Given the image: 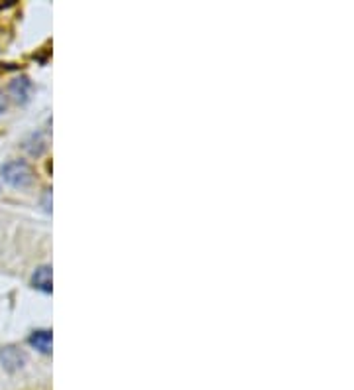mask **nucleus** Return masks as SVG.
<instances>
[{"instance_id":"39448f33","label":"nucleus","mask_w":354,"mask_h":390,"mask_svg":"<svg viewBox=\"0 0 354 390\" xmlns=\"http://www.w3.org/2000/svg\"><path fill=\"white\" fill-rule=\"evenodd\" d=\"M28 343H30L34 349H38L40 353L48 355V353H51V331L48 330L34 331V333L30 335Z\"/></svg>"},{"instance_id":"6e6552de","label":"nucleus","mask_w":354,"mask_h":390,"mask_svg":"<svg viewBox=\"0 0 354 390\" xmlns=\"http://www.w3.org/2000/svg\"><path fill=\"white\" fill-rule=\"evenodd\" d=\"M6 109H9V97L0 91V115H2Z\"/></svg>"},{"instance_id":"423d86ee","label":"nucleus","mask_w":354,"mask_h":390,"mask_svg":"<svg viewBox=\"0 0 354 390\" xmlns=\"http://www.w3.org/2000/svg\"><path fill=\"white\" fill-rule=\"evenodd\" d=\"M24 146L30 156H36V158H38V156H42V154L45 152V148H48V140H45L40 132H34V135L26 140Z\"/></svg>"},{"instance_id":"7ed1b4c3","label":"nucleus","mask_w":354,"mask_h":390,"mask_svg":"<svg viewBox=\"0 0 354 390\" xmlns=\"http://www.w3.org/2000/svg\"><path fill=\"white\" fill-rule=\"evenodd\" d=\"M30 93H32V83H30V79L28 77H16L12 83H10V95H12V99L20 105H26V102L30 101Z\"/></svg>"},{"instance_id":"0eeeda50","label":"nucleus","mask_w":354,"mask_h":390,"mask_svg":"<svg viewBox=\"0 0 354 390\" xmlns=\"http://www.w3.org/2000/svg\"><path fill=\"white\" fill-rule=\"evenodd\" d=\"M42 205H43V209H45V211L48 213L51 211V189H45V191H43Z\"/></svg>"},{"instance_id":"f03ea898","label":"nucleus","mask_w":354,"mask_h":390,"mask_svg":"<svg viewBox=\"0 0 354 390\" xmlns=\"http://www.w3.org/2000/svg\"><path fill=\"white\" fill-rule=\"evenodd\" d=\"M0 361H2V365H4L6 371H18V369L24 367L26 353L14 347V345H9V347H4L0 351Z\"/></svg>"},{"instance_id":"20e7f679","label":"nucleus","mask_w":354,"mask_h":390,"mask_svg":"<svg viewBox=\"0 0 354 390\" xmlns=\"http://www.w3.org/2000/svg\"><path fill=\"white\" fill-rule=\"evenodd\" d=\"M32 286L43 294H51V266L43 264L32 274Z\"/></svg>"},{"instance_id":"f257e3e1","label":"nucleus","mask_w":354,"mask_h":390,"mask_svg":"<svg viewBox=\"0 0 354 390\" xmlns=\"http://www.w3.org/2000/svg\"><path fill=\"white\" fill-rule=\"evenodd\" d=\"M0 176L9 184L10 187L16 189H24L34 184L36 174L32 170V166L24 160H10L6 164L0 166Z\"/></svg>"}]
</instances>
